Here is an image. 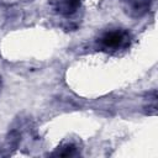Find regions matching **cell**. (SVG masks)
<instances>
[{"instance_id":"obj_5","label":"cell","mask_w":158,"mask_h":158,"mask_svg":"<svg viewBox=\"0 0 158 158\" xmlns=\"http://www.w3.org/2000/svg\"><path fill=\"white\" fill-rule=\"evenodd\" d=\"M0 85H1V78H0Z\"/></svg>"},{"instance_id":"obj_3","label":"cell","mask_w":158,"mask_h":158,"mask_svg":"<svg viewBox=\"0 0 158 158\" xmlns=\"http://www.w3.org/2000/svg\"><path fill=\"white\" fill-rule=\"evenodd\" d=\"M152 0H136L132 4L131 11L135 16H142L143 14H146L151 6Z\"/></svg>"},{"instance_id":"obj_2","label":"cell","mask_w":158,"mask_h":158,"mask_svg":"<svg viewBox=\"0 0 158 158\" xmlns=\"http://www.w3.org/2000/svg\"><path fill=\"white\" fill-rule=\"evenodd\" d=\"M81 0H59L57 4V11L63 15H70L78 10Z\"/></svg>"},{"instance_id":"obj_4","label":"cell","mask_w":158,"mask_h":158,"mask_svg":"<svg viewBox=\"0 0 158 158\" xmlns=\"http://www.w3.org/2000/svg\"><path fill=\"white\" fill-rule=\"evenodd\" d=\"M74 153H75V147L73 144H68V146H65L63 148V151L58 152L57 154L58 156H62V157H68V156H73Z\"/></svg>"},{"instance_id":"obj_1","label":"cell","mask_w":158,"mask_h":158,"mask_svg":"<svg viewBox=\"0 0 158 158\" xmlns=\"http://www.w3.org/2000/svg\"><path fill=\"white\" fill-rule=\"evenodd\" d=\"M127 42H128V35H127V32L121 31V30L106 32L100 38V43L106 48L123 47L127 44Z\"/></svg>"}]
</instances>
